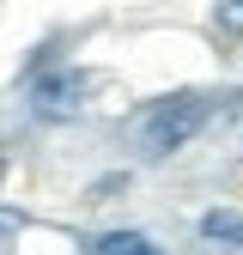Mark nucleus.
<instances>
[{
	"label": "nucleus",
	"instance_id": "obj_4",
	"mask_svg": "<svg viewBox=\"0 0 243 255\" xmlns=\"http://www.w3.org/2000/svg\"><path fill=\"white\" fill-rule=\"evenodd\" d=\"M91 255H164V249L146 231H104L98 243H91Z\"/></svg>",
	"mask_w": 243,
	"mask_h": 255
},
{
	"label": "nucleus",
	"instance_id": "obj_7",
	"mask_svg": "<svg viewBox=\"0 0 243 255\" xmlns=\"http://www.w3.org/2000/svg\"><path fill=\"white\" fill-rule=\"evenodd\" d=\"M0 176H6V152H0Z\"/></svg>",
	"mask_w": 243,
	"mask_h": 255
},
{
	"label": "nucleus",
	"instance_id": "obj_5",
	"mask_svg": "<svg viewBox=\"0 0 243 255\" xmlns=\"http://www.w3.org/2000/svg\"><path fill=\"white\" fill-rule=\"evenodd\" d=\"M213 24H219L225 37H243V0H219V6H213Z\"/></svg>",
	"mask_w": 243,
	"mask_h": 255
},
{
	"label": "nucleus",
	"instance_id": "obj_6",
	"mask_svg": "<svg viewBox=\"0 0 243 255\" xmlns=\"http://www.w3.org/2000/svg\"><path fill=\"white\" fill-rule=\"evenodd\" d=\"M24 231V213H12V207H0V249H6L12 237Z\"/></svg>",
	"mask_w": 243,
	"mask_h": 255
},
{
	"label": "nucleus",
	"instance_id": "obj_1",
	"mask_svg": "<svg viewBox=\"0 0 243 255\" xmlns=\"http://www.w3.org/2000/svg\"><path fill=\"white\" fill-rule=\"evenodd\" d=\"M207 116H213V104L201 98V91L158 98V104L146 110V122H140V152H146V158H170V152H182V146L207 128Z\"/></svg>",
	"mask_w": 243,
	"mask_h": 255
},
{
	"label": "nucleus",
	"instance_id": "obj_3",
	"mask_svg": "<svg viewBox=\"0 0 243 255\" xmlns=\"http://www.w3.org/2000/svg\"><path fill=\"white\" fill-rule=\"evenodd\" d=\"M201 237L207 243H225V249H243V213H231V207L201 213Z\"/></svg>",
	"mask_w": 243,
	"mask_h": 255
},
{
	"label": "nucleus",
	"instance_id": "obj_2",
	"mask_svg": "<svg viewBox=\"0 0 243 255\" xmlns=\"http://www.w3.org/2000/svg\"><path fill=\"white\" fill-rule=\"evenodd\" d=\"M98 91V73H85V67H55L43 73L37 85H30V116L37 122H67L85 110V98Z\"/></svg>",
	"mask_w": 243,
	"mask_h": 255
}]
</instances>
